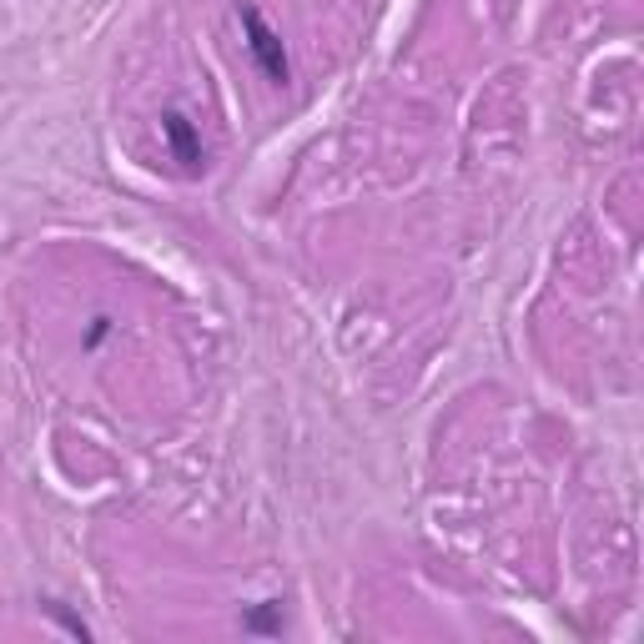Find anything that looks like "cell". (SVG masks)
Listing matches in <instances>:
<instances>
[{
	"label": "cell",
	"instance_id": "cell-2",
	"mask_svg": "<svg viewBox=\"0 0 644 644\" xmlns=\"http://www.w3.org/2000/svg\"><path fill=\"white\" fill-rule=\"evenodd\" d=\"M162 132H166V142H172V152H176V162L186 166V172H197L207 156H202V142H197V132H192V121L182 116V111H166L162 116Z\"/></svg>",
	"mask_w": 644,
	"mask_h": 644
},
{
	"label": "cell",
	"instance_id": "cell-1",
	"mask_svg": "<svg viewBox=\"0 0 644 644\" xmlns=\"http://www.w3.org/2000/svg\"><path fill=\"white\" fill-rule=\"evenodd\" d=\"M242 25H247V45H252V55H257V67H263L273 81L293 76V67H287V51H283V41H277V31L257 11H252V6L242 11Z\"/></svg>",
	"mask_w": 644,
	"mask_h": 644
}]
</instances>
